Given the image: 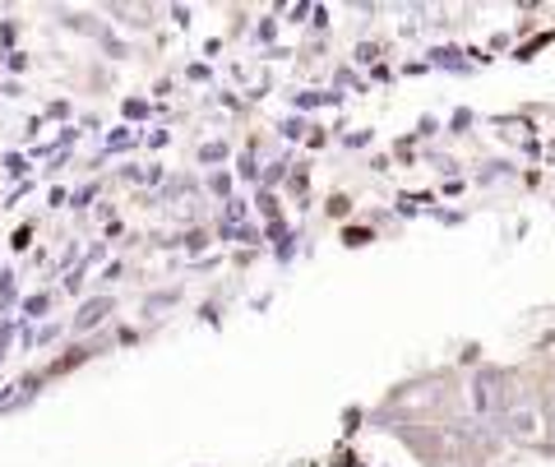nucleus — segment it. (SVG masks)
Wrapping results in <instances>:
<instances>
[{"mask_svg": "<svg viewBox=\"0 0 555 467\" xmlns=\"http://www.w3.org/2000/svg\"><path fill=\"white\" fill-rule=\"evenodd\" d=\"M537 426H542V407L532 398H514L505 407V430L514 440H537Z\"/></svg>", "mask_w": 555, "mask_h": 467, "instance_id": "obj_2", "label": "nucleus"}, {"mask_svg": "<svg viewBox=\"0 0 555 467\" xmlns=\"http://www.w3.org/2000/svg\"><path fill=\"white\" fill-rule=\"evenodd\" d=\"M518 398V389L509 385L505 371H481L473 379V407L481 412V417H505V407Z\"/></svg>", "mask_w": 555, "mask_h": 467, "instance_id": "obj_1", "label": "nucleus"}, {"mask_svg": "<svg viewBox=\"0 0 555 467\" xmlns=\"http://www.w3.org/2000/svg\"><path fill=\"white\" fill-rule=\"evenodd\" d=\"M542 426H546V436H555V393L542 398Z\"/></svg>", "mask_w": 555, "mask_h": 467, "instance_id": "obj_4", "label": "nucleus"}, {"mask_svg": "<svg viewBox=\"0 0 555 467\" xmlns=\"http://www.w3.org/2000/svg\"><path fill=\"white\" fill-rule=\"evenodd\" d=\"M107 310H112V301H107V297L89 301V306H83L79 315H75V328H93V324H102V320H107Z\"/></svg>", "mask_w": 555, "mask_h": 467, "instance_id": "obj_3", "label": "nucleus"}]
</instances>
